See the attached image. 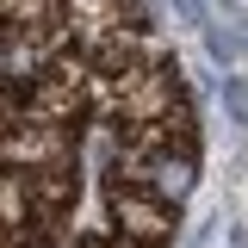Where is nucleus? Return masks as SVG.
Returning <instances> with one entry per match:
<instances>
[{"label":"nucleus","mask_w":248,"mask_h":248,"mask_svg":"<svg viewBox=\"0 0 248 248\" xmlns=\"http://www.w3.org/2000/svg\"><path fill=\"white\" fill-rule=\"evenodd\" d=\"M149 186H155V199H174L180 205L186 192H192V161L186 155H155L149 161Z\"/></svg>","instance_id":"obj_1"},{"label":"nucleus","mask_w":248,"mask_h":248,"mask_svg":"<svg viewBox=\"0 0 248 248\" xmlns=\"http://www.w3.org/2000/svg\"><path fill=\"white\" fill-rule=\"evenodd\" d=\"M223 106H230V124H248V93L236 75H223Z\"/></svg>","instance_id":"obj_2"},{"label":"nucleus","mask_w":248,"mask_h":248,"mask_svg":"<svg viewBox=\"0 0 248 248\" xmlns=\"http://www.w3.org/2000/svg\"><path fill=\"white\" fill-rule=\"evenodd\" d=\"M168 6H174V13H180V19H186V25H192V31H205V25H211L199 0H168Z\"/></svg>","instance_id":"obj_3"},{"label":"nucleus","mask_w":248,"mask_h":248,"mask_svg":"<svg viewBox=\"0 0 248 248\" xmlns=\"http://www.w3.org/2000/svg\"><path fill=\"white\" fill-rule=\"evenodd\" d=\"M230 248H248V230H242V223H236V230H230Z\"/></svg>","instance_id":"obj_4"}]
</instances>
